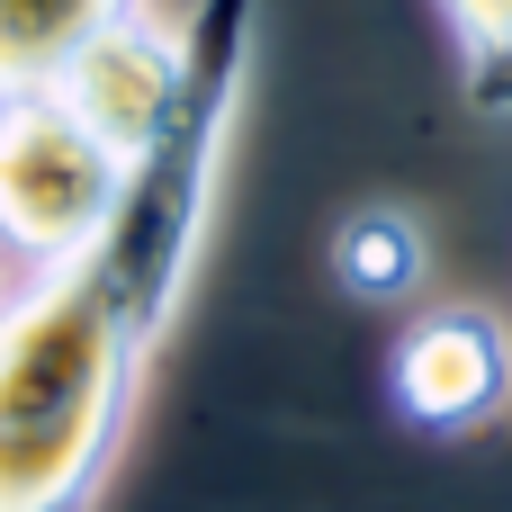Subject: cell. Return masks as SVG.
Listing matches in <instances>:
<instances>
[{"instance_id": "cell-3", "label": "cell", "mask_w": 512, "mask_h": 512, "mask_svg": "<svg viewBox=\"0 0 512 512\" xmlns=\"http://www.w3.org/2000/svg\"><path fill=\"white\" fill-rule=\"evenodd\" d=\"M126 189V153L72 117L63 90L0 99V252L27 270L81 261Z\"/></svg>"}, {"instance_id": "cell-6", "label": "cell", "mask_w": 512, "mask_h": 512, "mask_svg": "<svg viewBox=\"0 0 512 512\" xmlns=\"http://www.w3.org/2000/svg\"><path fill=\"white\" fill-rule=\"evenodd\" d=\"M324 270H333V288H342L351 306H405V297H423V279H432V234H423L405 207H351V216L333 225Z\"/></svg>"}, {"instance_id": "cell-1", "label": "cell", "mask_w": 512, "mask_h": 512, "mask_svg": "<svg viewBox=\"0 0 512 512\" xmlns=\"http://www.w3.org/2000/svg\"><path fill=\"white\" fill-rule=\"evenodd\" d=\"M153 351L90 261H54L0 297V512L99 504Z\"/></svg>"}, {"instance_id": "cell-7", "label": "cell", "mask_w": 512, "mask_h": 512, "mask_svg": "<svg viewBox=\"0 0 512 512\" xmlns=\"http://www.w3.org/2000/svg\"><path fill=\"white\" fill-rule=\"evenodd\" d=\"M135 0H0V99L9 90H54V72Z\"/></svg>"}, {"instance_id": "cell-2", "label": "cell", "mask_w": 512, "mask_h": 512, "mask_svg": "<svg viewBox=\"0 0 512 512\" xmlns=\"http://www.w3.org/2000/svg\"><path fill=\"white\" fill-rule=\"evenodd\" d=\"M252 36H261V0H198L189 36H180V108H171L162 135L126 162V189H117L99 243L81 252V261L126 297V315H135L153 342L171 333V315H180V297H189V270H198V243H207L216 162H225L234 108H243Z\"/></svg>"}, {"instance_id": "cell-5", "label": "cell", "mask_w": 512, "mask_h": 512, "mask_svg": "<svg viewBox=\"0 0 512 512\" xmlns=\"http://www.w3.org/2000/svg\"><path fill=\"white\" fill-rule=\"evenodd\" d=\"M54 90L72 99V117L90 126V135H108L126 162L162 135V117L180 108V36H162L144 9H126V18H108L63 72H54Z\"/></svg>"}, {"instance_id": "cell-9", "label": "cell", "mask_w": 512, "mask_h": 512, "mask_svg": "<svg viewBox=\"0 0 512 512\" xmlns=\"http://www.w3.org/2000/svg\"><path fill=\"white\" fill-rule=\"evenodd\" d=\"M0 297H9V288H0Z\"/></svg>"}, {"instance_id": "cell-4", "label": "cell", "mask_w": 512, "mask_h": 512, "mask_svg": "<svg viewBox=\"0 0 512 512\" xmlns=\"http://www.w3.org/2000/svg\"><path fill=\"white\" fill-rule=\"evenodd\" d=\"M387 387L414 432H486L512 405V333L486 306H432L396 333Z\"/></svg>"}, {"instance_id": "cell-8", "label": "cell", "mask_w": 512, "mask_h": 512, "mask_svg": "<svg viewBox=\"0 0 512 512\" xmlns=\"http://www.w3.org/2000/svg\"><path fill=\"white\" fill-rule=\"evenodd\" d=\"M459 45V90L477 117H512V0H441Z\"/></svg>"}]
</instances>
